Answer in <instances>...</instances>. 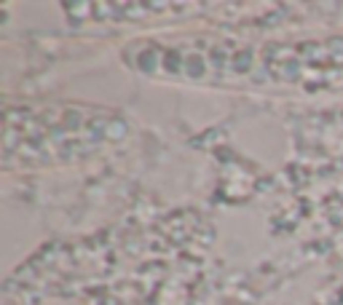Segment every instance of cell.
<instances>
[{"label": "cell", "instance_id": "cell-1", "mask_svg": "<svg viewBox=\"0 0 343 305\" xmlns=\"http://www.w3.org/2000/svg\"><path fill=\"white\" fill-rule=\"evenodd\" d=\"M185 70H188V75L190 78H201L204 75V70H207V64H204V59L201 56H188L185 59Z\"/></svg>", "mask_w": 343, "mask_h": 305}, {"label": "cell", "instance_id": "cell-3", "mask_svg": "<svg viewBox=\"0 0 343 305\" xmlns=\"http://www.w3.org/2000/svg\"><path fill=\"white\" fill-rule=\"evenodd\" d=\"M140 67L145 72L156 70V51H142V54H140Z\"/></svg>", "mask_w": 343, "mask_h": 305}, {"label": "cell", "instance_id": "cell-2", "mask_svg": "<svg viewBox=\"0 0 343 305\" xmlns=\"http://www.w3.org/2000/svg\"><path fill=\"white\" fill-rule=\"evenodd\" d=\"M105 134H108L110 139H121L123 134H126V126H123L121 121H115V123H108V126H105Z\"/></svg>", "mask_w": 343, "mask_h": 305}, {"label": "cell", "instance_id": "cell-5", "mask_svg": "<svg viewBox=\"0 0 343 305\" xmlns=\"http://www.w3.org/2000/svg\"><path fill=\"white\" fill-rule=\"evenodd\" d=\"M167 70H172V72L180 70V56L177 54H167Z\"/></svg>", "mask_w": 343, "mask_h": 305}, {"label": "cell", "instance_id": "cell-4", "mask_svg": "<svg viewBox=\"0 0 343 305\" xmlns=\"http://www.w3.org/2000/svg\"><path fill=\"white\" fill-rule=\"evenodd\" d=\"M252 64V54H239V59H233V70L236 72H247Z\"/></svg>", "mask_w": 343, "mask_h": 305}]
</instances>
